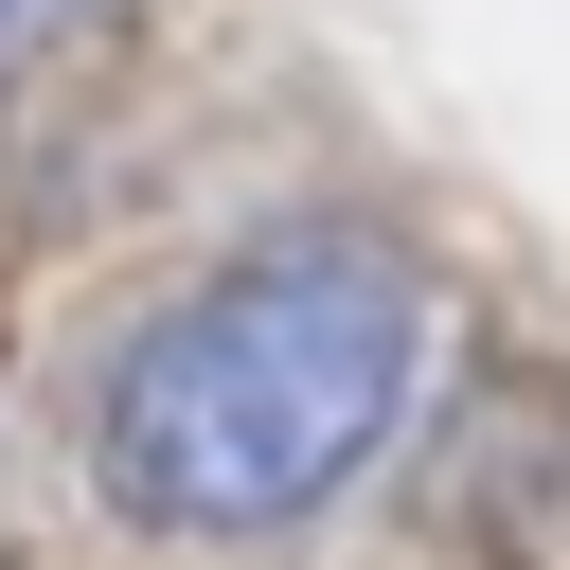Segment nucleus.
<instances>
[{
  "instance_id": "1",
  "label": "nucleus",
  "mask_w": 570,
  "mask_h": 570,
  "mask_svg": "<svg viewBox=\"0 0 570 570\" xmlns=\"http://www.w3.org/2000/svg\"><path fill=\"white\" fill-rule=\"evenodd\" d=\"M410 392H428V267L374 232H285L107 338L89 481L142 534H285L410 428Z\"/></svg>"
},
{
  "instance_id": "2",
  "label": "nucleus",
  "mask_w": 570,
  "mask_h": 570,
  "mask_svg": "<svg viewBox=\"0 0 570 570\" xmlns=\"http://www.w3.org/2000/svg\"><path fill=\"white\" fill-rule=\"evenodd\" d=\"M53 18H71V0H0V71H18V53L53 36Z\"/></svg>"
}]
</instances>
